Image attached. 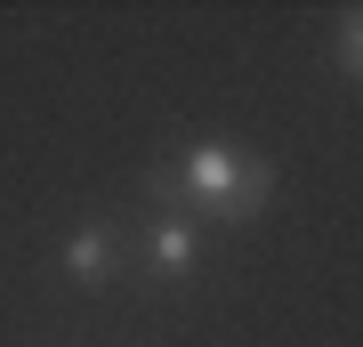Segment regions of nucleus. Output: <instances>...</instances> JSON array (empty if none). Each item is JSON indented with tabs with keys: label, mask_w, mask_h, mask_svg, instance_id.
Returning <instances> with one entry per match:
<instances>
[{
	"label": "nucleus",
	"mask_w": 363,
	"mask_h": 347,
	"mask_svg": "<svg viewBox=\"0 0 363 347\" xmlns=\"http://www.w3.org/2000/svg\"><path fill=\"white\" fill-rule=\"evenodd\" d=\"M145 186H154L178 219H194V226H250L274 202V162L250 154V145H226V138H194Z\"/></svg>",
	"instance_id": "obj_1"
},
{
	"label": "nucleus",
	"mask_w": 363,
	"mask_h": 347,
	"mask_svg": "<svg viewBox=\"0 0 363 347\" xmlns=\"http://www.w3.org/2000/svg\"><path fill=\"white\" fill-rule=\"evenodd\" d=\"M194 267H202V226L178 219V210H154L138 226V275L162 283V291H178V283H194Z\"/></svg>",
	"instance_id": "obj_2"
},
{
	"label": "nucleus",
	"mask_w": 363,
	"mask_h": 347,
	"mask_svg": "<svg viewBox=\"0 0 363 347\" xmlns=\"http://www.w3.org/2000/svg\"><path fill=\"white\" fill-rule=\"evenodd\" d=\"M121 267H130V258H121V226L113 219H81L65 234V275H73L81 291H105Z\"/></svg>",
	"instance_id": "obj_3"
},
{
	"label": "nucleus",
	"mask_w": 363,
	"mask_h": 347,
	"mask_svg": "<svg viewBox=\"0 0 363 347\" xmlns=\"http://www.w3.org/2000/svg\"><path fill=\"white\" fill-rule=\"evenodd\" d=\"M363 73V9L339 16V81H355Z\"/></svg>",
	"instance_id": "obj_4"
}]
</instances>
